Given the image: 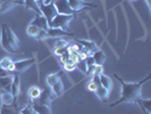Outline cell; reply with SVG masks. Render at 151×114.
Returning <instances> with one entry per match:
<instances>
[{"instance_id":"6da1fadb","label":"cell","mask_w":151,"mask_h":114,"mask_svg":"<svg viewBox=\"0 0 151 114\" xmlns=\"http://www.w3.org/2000/svg\"><path fill=\"white\" fill-rule=\"evenodd\" d=\"M114 76H115V79H117L119 81V84L122 86V96L117 102H115L114 104H111L110 107L117 106V105H119L122 103H136L139 99L141 98V88H142V86L150 79L151 74H148L141 81L134 82V84L124 82L123 79L118 74H116V73H114Z\"/></svg>"},{"instance_id":"7a4b0ae2","label":"cell","mask_w":151,"mask_h":114,"mask_svg":"<svg viewBox=\"0 0 151 114\" xmlns=\"http://www.w3.org/2000/svg\"><path fill=\"white\" fill-rule=\"evenodd\" d=\"M74 15H63V14H57L52 18V21L49 23V28H58L64 31H68L70 32L68 29V24L69 22L74 18Z\"/></svg>"},{"instance_id":"3957f363","label":"cell","mask_w":151,"mask_h":114,"mask_svg":"<svg viewBox=\"0 0 151 114\" xmlns=\"http://www.w3.org/2000/svg\"><path fill=\"white\" fill-rule=\"evenodd\" d=\"M38 6H39V8H40L41 15L45 16V20L48 21V25H49V23L52 21L53 17L58 14V13H57V9H56L55 5H53V2L49 4V5H45V4H43L41 0H39Z\"/></svg>"},{"instance_id":"277c9868","label":"cell","mask_w":151,"mask_h":114,"mask_svg":"<svg viewBox=\"0 0 151 114\" xmlns=\"http://www.w3.org/2000/svg\"><path fill=\"white\" fill-rule=\"evenodd\" d=\"M55 98H57V96L53 94L51 87H50V86H47V87H45V89L41 91L39 98L35 99V102L39 103V104H42V105L49 106L50 103H51V100H53Z\"/></svg>"},{"instance_id":"5b68a950","label":"cell","mask_w":151,"mask_h":114,"mask_svg":"<svg viewBox=\"0 0 151 114\" xmlns=\"http://www.w3.org/2000/svg\"><path fill=\"white\" fill-rule=\"evenodd\" d=\"M53 5L57 9V13L58 14H63V15H74L76 16L75 10H73L69 4H68L67 0H55L53 1Z\"/></svg>"},{"instance_id":"8992f818","label":"cell","mask_w":151,"mask_h":114,"mask_svg":"<svg viewBox=\"0 0 151 114\" xmlns=\"http://www.w3.org/2000/svg\"><path fill=\"white\" fill-rule=\"evenodd\" d=\"M70 8L75 10L76 13H80L84 9H91V8H98L97 4H91V2H85L83 0H67Z\"/></svg>"},{"instance_id":"52a82bcc","label":"cell","mask_w":151,"mask_h":114,"mask_svg":"<svg viewBox=\"0 0 151 114\" xmlns=\"http://www.w3.org/2000/svg\"><path fill=\"white\" fill-rule=\"evenodd\" d=\"M6 33H7L8 41H9V44L12 46V48H13L14 50H16V52H18V48H19V46H21V42H19L18 38L16 37V34L10 30V28L8 26L7 24H6Z\"/></svg>"},{"instance_id":"ba28073f","label":"cell","mask_w":151,"mask_h":114,"mask_svg":"<svg viewBox=\"0 0 151 114\" xmlns=\"http://www.w3.org/2000/svg\"><path fill=\"white\" fill-rule=\"evenodd\" d=\"M35 63V58H29V60H24V61L14 62V66H15V72H22L24 70L29 68L31 65H33Z\"/></svg>"},{"instance_id":"9c48e42d","label":"cell","mask_w":151,"mask_h":114,"mask_svg":"<svg viewBox=\"0 0 151 114\" xmlns=\"http://www.w3.org/2000/svg\"><path fill=\"white\" fill-rule=\"evenodd\" d=\"M47 33H48V38H57V37H63V36H67V37H73L74 33L72 32H68V31H64L61 29H58V28H49L47 30Z\"/></svg>"},{"instance_id":"30bf717a","label":"cell","mask_w":151,"mask_h":114,"mask_svg":"<svg viewBox=\"0 0 151 114\" xmlns=\"http://www.w3.org/2000/svg\"><path fill=\"white\" fill-rule=\"evenodd\" d=\"M1 46H2V48L5 50H7L9 53H17L16 50H14L12 48V46H10L9 41H8L7 33H6V24H2V26H1Z\"/></svg>"},{"instance_id":"8fae6325","label":"cell","mask_w":151,"mask_h":114,"mask_svg":"<svg viewBox=\"0 0 151 114\" xmlns=\"http://www.w3.org/2000/svg\"><path fill=\"white\" fill-rule=\"evenodd\" d=\"M32 25H34V26H37L39 28L40 30H45L47 31L49 29V25H48V21L45 20V17L43 15H38L35 16V18H34V21L31 23Z\"/></svg>"},{"instance_id":"7c38bea8","label":"cell","mask_w":151,"mask_h":114,"mask_svg":"<svg viewBox=\"0 0 151 114\" xmlns=\"http://www.w3.org/2000/svg\"><path fill=\"white\" fill-rule=\"evenodd\" d=\"M19 89H21V84H19V76L14 74L13 78V82H12V95L14 97V102H17V97L19 95Z\"/></svg>"},{"instance_id":"4fadbf2b","label":"cell","mask_w":151,"mask_h":114,"mask_svg":"<svg viewBox=\"0 0 151 114\" xmlns=\"http://www.w3.org/2000/svg\"><path fill=\"white\" fill-rule=\"evenodd\" d=\"M21 110L18 108L17 102H14L12 105H2L0 114H19Z\"/></svg>"},{"instance_id":"5bb4252c","label":"cell","mask_w":151,"mask_h":114,"mask_svg":"<svg viewBox=\"0 0 151 114\" xmlns=\"http://www.w3.org/2000/svg\"><path fill=\"white\" fill-rule=\"evenodd\" d=\"M31 105H32V108H33V110H34L38 114H51L50 107L47 106V105L39 104V103H37V102L31 103Z\"/></svg>"},{"instance_id":"9a60e30c","label":"cell","mask_w":151,"mask_h":114,"mask_svg":"<svg viewBox=\"0 0 151 114\" xmlns=\"http://www.w3.org/2000/svg\"><path fill=\"white\" fill-rule=\"evenodd\" d=\"M0 99H1L2 105H12L14 103V97H13L12 92L6 90H2L0 92Z\"/></svg>"},{"instance_id":"2e32d148","label":"cell","mask_w":151,"mask_h":114,"mask_svg":"<svg viewBox=\"0 0 151 114\" xmlns=\"http://www.w3.org/2000/svg\"><path fill=\"white\" fill-rule=\"evenodd\" d=\"M77 44H81V45L83 46V49L84 50H86V52H89V53H94V52H97L98 50V47L97 45L93 42V41H86V40H78L77 41Z\"/></svg>"},{"instance_id":"e0dca14e","label":"cell","mask_w":151,"mask_h":114,"mask_svg":"<svg viewBox=\"0 0 151 114\" xmlns=\"http://www.w3.org/2000/svg\"><path fill=\"white\" fill-rule=\"evenodd\" d=\"M92 57L94 60L96 65H104V63L106 61V55L102 50H97L92 54Z\"/></svg>"},{"instance_id":"ac0fdd59","label":"cell","mask_w":151,"mask_h":114,"mask_svg":"<svg viewBox=\"0 0 151 114\" xmlns=\"http://www.w3.org/2000/svg\"><path fill=\"white\" fill-rule=\"evenodd\" d=\"M136 104H139L140 107L142 108V111L144 112V114H150L151 111V100L150 99H139L136 102Z\"/></svg>"},{"instance_id":"d6986e66","label":"cell","mask_w":151,"mask_h":114,"mask_svg":"<svg viewBox=\"0 0 151 114\" xmlns=\"http://www.w3.org/2000/svg\"><path fill=\"white\" fill-rule=\"evenodd\" d=\"M94 92L97 94V96H98L99 98L101 99L104 103H107V102H108V98H109V90H107L106 88H104V87H98L97 90L94 91Z\"/></svg>"},{"instance_id":"ffe728a7","label":"cell","mask_w":151,"mask_h":114,"mask_svg":"<svg viewBox=\"0 0 151 114\" xmlns=\"http://www.w3.org/2000/svg\"><path fill=\"white\" fill-rule=\"evenodd\" d=\"M24 5L27 9H32L38 15H41V12H40V8L38 6V1L37 0H24Z\"/></svg>"},{"instance_id":"44dd1931","label":"cell","mask_w":151,"mask_h":114,"mask_svg":"<svg viewBox=\"0 0 151 114\" xmlns=\"http://www.w3.org/2000/svg\"><path fill=\"white\" fill-rule=\"evenodd\" d=\"M100 84H101V87L106 88L107 90H110L111 87H113V81L109 76H104V74H100Z\"/></svg>"},{"instance_id":"7402d4cb","label":"cell","mask_w":151,"mask_h":114,"mask_svg":"<svg viewBox=\"0 0 151 114\" xmlns=\"http://www.w3.org/2000/svg\"><path fill=\"white\" fill-rule=\"evenodd\" d=\"M51 89H52L53 94H55L57 97H59V96H61V95L64 94V86H63V82H61L60 79L53 84L52 87H51Z\"/></svg>"},{"instance_id":"603a6c76","label":"cell","mask_w":151,"mask_h":114,"mask_svg":"<svg viewBox=\"0 0 151 114\" xmlns=\"http://www.w3.org/2000/svg\"><path fill=\"white\" fill-rule=\"evenodd\" d=\"M40 94H41V89L38 88V87H32V88H30L29 92H27V95H29V97H30L31 100L38 99L39 96H40Z\"/></svg>"},{"instance_id":"cb8c5ba5","label":"cell","mask_w":151,"mask_h":114,"mask_svg":"<svg viewBox=\"0 0 151 114\" xmlns=\"http://www.w3.org/2000/svg\"><path fill=\"white\" fill-rule=\"evenodd\" d=\"M60 74L61 73L59 72V73H57V74H50V76H48V78H47V84H48V86L52 87L53 84L59 80V76H60Z\"/></svg>"},{"instance_id":"d4e9b609","label":"cell","mask_w":151,"mask_h":114,"mask_svg":"<svg viewBox=\"0 0 151 114\" xmlns=\"http://www.w3.org/2000/svg\"><path fill=\"white\" fill-rule=\"evenodd\" d=\"M39 31H40V29H39V28H37V26H34V25L30 24V26L27 28V34H29L30 37H33V38H35V37H37V34H38Z\"/></svg>"},{"instance_id":"484cf974","label":"cell","mask_w":151,"mask_h":114,"mask_svg":"<svg viewBox=\"0 0 151 114\" xmlns=\"http://www.w3.org/2000/svg\"><path fill=\"white\" fill-rule=\"evenodd\" d=\"M75 65H76V68H78L80 71H82L84 74H86V70H88V66H86V64H85V61H84V60H81L80 62H77Z\"/></svg>"},{"instance_id":"4316f807","label":"cell","mask_w":151,"mask_h":114,"mask_svg":"<svg viewBox=\"0 0 151 114\" xmlns=\"http://www.w3.org/2000/svg\"><path fill=\"white\" fill-rule=\"evenodd\" d=\"M21 114H38V113L32 108L31 103H29V105H27V106L24 107L23 110H21Z\"/></svg>"},{"instance_id":"83f0119b","label":"cell","mask_w":151,"mask_h":114,"mask_svg":"<svg viewBox=\"0 0 151 114\" xmlns=\"http://www.w3.org/2000/svg\"><path fill=\"white\" fill-rule=\"evenodd\" d=\"M64 68L68 71V72H70V71H73V70H75L76 68V65L73 63V61H70V60H68L65 64H64Z\"/></svg>"},{"instance_id":"f1b7e54d","label":"cell","mask_w":151,"mask_h":114,"mask_svg":"<svg viewBox=\"0 0 151 114\" xmlns=\"http://www.w3.org/2000/svg\"><path fill=\"white\" fill-rule=\"evenodd\" d=\"M12 63H13V61H12L9 57H6V58H4L2 61H0V66L7 70V68L12 64Z\"/></svg>"},{"instance_id":"f546056e","label":"cell","mask_w":151,"mask_h":114,"mask_svg":"<svg viewBox=\"0 0 151 114\" xmlns=\"http://www.w3.org/2000/svg\"><path fill=\"white\" fill-rule=\"evenodd\" d=\"M68 42L67 41H65V40H58L57 42H56V45H55V48L57 49V48H65V47H68Z\"/></svg>"},{"instance_id":"4dcf8cb0","label":"cell","mask_w":151,"mask_h":114,"mask_svg":"<svg viewBox=\"0 0 151 114\" xmlns=\"http://www.w3.org/2000/svg\"><path fill=\"white\" fill-rule=\"evenodd\" d=\"M35 38L38 39V40L47 39L48 38V33H47V31H45V30H40L38 32V34H37V37H35Z\"/></svg>"},{"instance_id":"1f68e13d","label":"cell","mask_w":151,"mask_h":114,"mask_svg":"<svg viewBox=\"0 0 151 114\" xmlns=\"http://www.w3.org/2000/svg\"><path fill=\"white\" fill-rule=\"evenodd\" d=\"M85 64H86V66H91V65H96V63H94V60H93V57L92 56H88L85 60Z\"/></svg>"},{"instance_id":"d6a6232c","label":"cell","mask_w":151,"mask_h":114,"mask_svg":"<svg viewBox=\"0 0 151 114\" xmlns=\"http://www.w3.org/2000/svg\"><path fill=\"white\" fill-rule=\"evenodd\" d=\"M102 72H104V66L102 65H96V68H94V72H93V74H102Z\"/></svg>"},{"instance_id":"836d02e7","label":"cell","mask_w":151,"mask_h":114,"mask_svg":"<svg viewBox=\"0 0 151 114\" xmlns=\"http://www.w3.org/2000/svg\"><path fill=\"white\" fill-rule=\"evenodd\" d=\"M92 81H93V84H96L97 87H101V84H100V76H98V74H93Z\"/></svg>"},{"instance_id":"e575fe53","label":"cell","mask_w":151,"mask_h":114,"mask_svg":"<svg viewBox=\"0 0 151 114\" xmlns=\"http://www.w3.org/2000/svg\"><path fill=\"white\" fill-rule=\"evenodd\" d=\"M68 52V47H65V48H57L55 49V54L56 55H63L64 53Z\"/></svg>"},{"instance_id":"d590c367","label":"cell","mask_w":151,"mask_h":114,"mask_svg":"<svg viewBox=\"0 0 151 114\" xmlns=\"http://www.w3.org/2000/svg\"><path fill=\"white\" fill-rule=\"evenodd\" d=\"M12 73L8 71V70H6V68H0V78H2V76H10Z\"/></svg>"},{"instance_id":"8d00e7d4","label":"cell","mask_w":151,"mask_h":114,"mask_svg":"<svg viewBox=\"0 0 151 114\" xmlns=\"http://www.w3.org/2000/svg\"><path fill=\"white\" fill-rule=\"evenodd\" d=\"M97 88H98V87L93 84V81H90V82L88 84V90L93 91V92H94V91L97 90Z\"/></svg>"},{"instance_id":"74e56055","label":"cell","mask_w":151,"mask_h":114,"mask_svg":"<svg viewBox=\"0 0 151 114\" xmlns=\"http://www.w3.org/2000/svg\"><path fill=\"white\" fill-rule=\"evenodd\" d=\"M147 4H148L149 7H151V0H147Z\"/></svg>"},{"instance_id":"f35d334b","label":"cell","mask_w":151,"mask_h":114,"mask_svg":"<svg viewBox=\"0 0 151 114\" xmlns=\"http://www.w3.org/2000/svg\"><path fill=\"white\" fill-rule=\"evenodd\" d=\"M1 107H2V103H1V99H0V112H1Z\"/></svg>"},{"instance_id":"ab89813d","label":"cell","mask_w":151,"mask_h":114,"mask_svg":"<svg viewBox=\"0 0 151 114\" xmlns=\"http://www.w3.org/2000/svg\"><path fill=\"white\" fill-rule=\"evenodd\" d=\"M37 1H39V0H37Z\"/></svg>"},{"instance_id":"60d3db41","label":"cell","mask_w":151,"mask_h":114,"mask_svg":"<svg viewBox=\"0 0 151 114\" xmlns=\"http://www.w3.org/2000/svg\"><path fill=\"white\" fill-rule=\"evenodd\" d=\"M0 68H1V66H0Z\"/></svg>"},{"instance_id":"b9f144b4","label":"cell","mask_w":151,"mask_h":114,"mask_svg":"<svg viewBox=\"0 0 151 114\" xmlns=\"http://www.w3.org/2000/svg\"><path fill=\"white\" fill-rule=\"evenodd\" d=\"M19 114H21V113H19Z\"/></svg>"}]
</instances>
